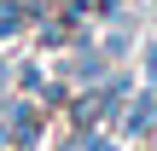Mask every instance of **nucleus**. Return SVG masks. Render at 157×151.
I'll use <instances>...</instances> for the list:
<instances>
[{
	"label": "nucleus",
	"mask_w": 157,
	"mask_h": 151,
	"mask_svg": "<svg viewBox=\"0 0 157 151\" xmlns=\"http://www.w3.org/2000/svg\"><path fill=\"white\" fill-rule=\"evenodd\" d=\"M12 134H17V140H23V145H35V111H29V105H23V99H17V105H12Z\"/></svg>",
	"instance_id": "2"
},
{
	"label": "nucleus",
	"mask_w": 157,
	"mask_h": 151,
	"mask_svg": "<svg viewBox=\"0 0 157 151\" xmlns=\"http://www.w3.org/2000/svg\"><path fill=\"white\" fill-rule=\"evenodd\" d=\"M151 105H157V93H140V99H134V111H128V122H122V128H128V134H146V128H151Z\"/></svg>",
	"instance_id": "1"
},
{
	"label": "nucleus",
	"mask_w": 157,
	"mask_h": 151,
	"mask_svg": "<svg viewBox=\"0 0 157 151\" xmlns=\"http://www.w3.org/2000/svg\"><path fill=\"white\" fill-rule=\"evenodd\" d=\"M87 151H122V145H117V140H105V134H93V128H87Z\"/></svg>",
	"instance_id": "3"
},
{
	"label": "nucleus",
	"mask_w": 157,
	"mask_h": 151,
	"mask_svg": "<svg viewBox=\"0 0 157 151\" xmlns=\"http://www.w3.org/2000/svg\"><path fill=\"white\" fill-rule=\"evenodd\" d=\"M0 81H6V64H0Z\"/></svg>",
	"instance_id": "4"
}]
</instances>
